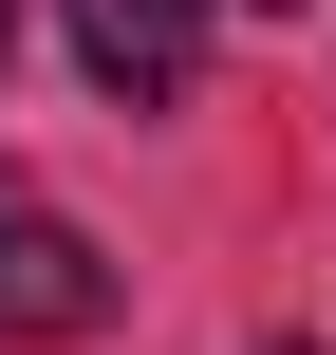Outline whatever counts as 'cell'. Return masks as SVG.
Wrapping results in <instances>:
<instances>
[{
    "instance_id": "cell-1",
    "label": "cell",
    "mask_w": 336,
    "mask_h": 355,
    "mask_svg": "<svg viewBox=\"0 0 336 355\" xmlns=\"http://www.w3.org/2000/svg\"><path fill=\"white\" fill-rule=\"evenodd\" d=\"M112 300H131V281H112V243L0 187V337H94Z\"/></svg>"
},
{
    "instance_id": "cell-2",
    "label": "cell",
    "mask_w": 336,
    "mask_h": 355,
    "mask_svg": "<svg viewBox=\"0 0 336 355\" xmlns=\"http://www.w3.org/2000/svg\"><path fill=\"white\" fill-rule=\"evenodd\" d=\"M56 19H75L94 94H131V112H168V94L206 75V0H56Z\"/></svg>"
},
{
    "instance_id": "cell-3",
    "label": "cell",
    "mask_w": 336,
    "mask_h": 355,
    "mask_svg": "<svg viewBox=\"0 0 336 355\" xmlns=\"http://www.w3.org/2000/svg\"><path fill=\"white\" fill-rule=\"evenodd\" d=\"M0 56H19V0H0Z\"/></svg>"
}]
</instances>
